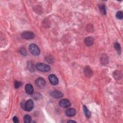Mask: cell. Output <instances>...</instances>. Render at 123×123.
<instances>
[{
	"instance_id": "7",
	"label": "cell",
	"mask_w": 123,
	"mask_h": 123,
	"mask_svg": "<svg viewBox=\"0 0 123 123\" xmlns=\"http://www.w3.org/2000/svg\"><path fill=\"white\" fill-rule=\"evenodd\" d=\"M59 105L62 108H66L71 106V102L68 99H63L60 101Z\"/></svg>"
},
{
	"instance_id": "18",
	"label": "cell",
	"mask_w": 123,
	"mask_h": 123,
	"mask_svg": "<svg viewBox=\"0 0 123 123\" xmlns=\"http://www.w3.org/2000/svg\"><path fill=\"white\" fill-rule=\"evenodd\" d=\"M99 9L102 12V13L103 15H106V9L105 8L104 5H100L99 6Z\"/></svg>"
},
{
	"instance_id": "20",
	"label": "cell",
	"mask_w": 123,
	"mask_h": 123,
	"mask_svg": "<svg viewBox=\"0 0 123 123\" xmlns=\"http://www.w3.org/2000/svg\"><path fill=\"white\" fill-rule=\"evenodd\" d=\"M22 85V83L20 81H15V87L16 89H17L19 88H20V87H21Z\"/></svg>"
},
{
	"instance_id": "16",
	"label": "cell",
	"mask_w": 123,
	"mask_h": 123,
	"mask_svg": "<svg viewBox=\"0 0 123 123\" xmlns=\"http://www.w3.org/2000/svg\"><path fill=\"white\" fill-rule=\"evenodd\" d=\"M25 123H30L31 122V117L29 115H25L24 117Z\"/></svg>"
},
{
	"instance_id": "19",
	"label": "cell",
	"mask_w": 123,
	"mask_h": 123,
	"mask_svg": "<svg viewBox=\"0 0 123 123\" xmlns=\"http://www.w3.org/2000/svg\"><path fill=\"white\" fill-rule=\"evenodd\" d=\"M123 13H122V11H118L116 13V17L117 19L121 20L123 18Z\"/></svg>"
},
{
	"instance_id": "3",
	"label": "cell",
	"mask_w": 123,
	"mask_h": 123,
	"mask_svg": "<svg viewBox=\"0 0 123 123\" xmlns=\"http://www.w3.org/2000/svg\"><path fill=\"white\" fill-rule=\"evenodd\" d=\"M34 107V102L32 100H29L25 103L24 109L27 112H30L32 110Z\"/></svg>"
},
{
	"instance_id": "4",
	"label": "cell",
	"mask_w": 123,
	"mask_h": 123,
	"mask_svg": "<svg viewBox=\"0 0 123 123\" xmlns=\"http://www.w3.org/2000/svg\"><path fill=\"white\" fill-rule=\"evenodd\" d=\"M35 84L38 88L43 89L46 85V81L43 78L39 77L36 80Z\"/></svg>"
},
{
	"instance_id": "14",
	"label": "cell",
	"mask_w": 123,
	"mask_h": 123,
	"mask_svg": "<svg viewBox=\"0 0 123 123\" xmlns=\"http://www.w3.org/2000/svg\"><path fill=\"white\" fill-rule=\"evenodd\" d=\"M83 110L84 114L85 115V116L88 118H90L91 117V113L88 110V108L85 106H83Z\"/></svg>"
},
{
	"instance_id": "12",
	"label": "cell",
	"mask_w": 123,
	"mask_h": 123,
	"mask_svg": "<svg viewBox=\"0 0 123 123\" xmlns=\"http://www.w3.org/2000/svg\"><path fill=\"white\" fill-rule=\"evenodd\" d=\"M84 75L88 77H90L92 75V71L90 67L87 66L85 67L84 70Z\"/></svg>"
},
{
	"instance_id": "22",
	"label": "cell",
	"mask_w": 123,
	"mask_h": 123,
	"mask_svg": "<svg viewBox=\"0 0 123 123\" xmlns=\"http://www.w3.org/2000/svg\"><path fill=\"white\" fill-rule=\"evenodd\" d=\"M118 72V73H117L116 72H115V76H114V77H115V78L117 79V78H118V79H119V77H121L122 76H120V74H121V73H119V72Z\"/></svg>"
},
{
	"instance_id": "17",
	"label": "cell",
	"mask_w": 123,
	"mask_h": 123,
	"mask_svg": "<svg viewBox=\"0 0 123 123\" xmlns=\"http://www.w3.org/2000/svg\"><path fill=\"white\" fill-rule=\"evenodd\" d=\"M114 47H115V50L118 52V53L119 54H120L121 52V47H120V44H119L117 42H115V44H114Z\"/></svg>"
},
{
	"instance_id": "6",
	"label": "cell",
	"mask_w": 123,
	"mask_h": 123,
	"mask_svg": "<svg viewBox=\"0 0 123 123\" xmlns=\"http://www.w3.org/2000/svg\"><path fill=\"white\" fill-rule=\"evenodd\" d=\"M50 94L53 98L56 99L61 98L63 96V93L60 91L57 90H54L51 91Z\"/></svg>"
},
{
	"instance_id": "8",
	"label": "cell",
	"mask_w": 123,
	"mask_h": 123,
	"mask_svg": "<svg viewBox=\"0 0 123 123\" xmlns=\"http://www.w3.org/2000/svg\"><path fill=\"white\" fill-rule=\"evenodd\" d=\"M49 79L52 85L55 86L58 84V79L55 75H50L49 76Z\"/></svg>"
},
{
	"instance_id": "5",
	"label": "cell",
	"mask_w": 123,
	"mask_h": 123,
	"mask_svg": "<svg viewBox=\"0 0 123 123\" xmlns=\"http://www.w3.org/2000/svg\"><path fill=\"white\" fill-rule=\"evenodd\" d=\"M21 36L24 39H31L35 37V34L33 32L31 31H25L22 34Z\"/></svg>"
},
{
	"instance_id": "15",
	"label": "cell",
	"mask_w": 123,
	"mask_h": 123,
	"mask_svg": "<svg viewBox=\"0 0 123 123\" xmlns=\"http://www.w3.org/2000/svg\"><path fill=\"white\" fill-rule=\"evenodd\" d=\"M101 63L103 65L107 64L108 63V58L106 55H103L101 57Z\"/></svg>"
},
{
	"instance_id": "10",
	"label": "cell",
	"mask_w": 123,
	"mask_h": 123,
	"mask_svg": "<svg viewBox=\"0 0 123 123\" xmlns=\"http://www.w3.org/2000/svg\"><path fill=\"white\" fill-rule=\"evenodd\" d=\"M25 90L27 94L29 95L33 94L34 92V89L32 85L30 84H26L25 86Z\"/></svg>"
},
{
	"instance_id": "11",
	"label": "cell",
	"mask_w": 123,
	"mask_h": 123,
	"mask_svg": "<svg viewBox=\"0 0 123 123\" xmlns=\"http://www.w3.org/2000/svg\"><path fill=\"white\" fill-rule=\"evenodd\" d=\"M84 43L87 46H91L94 43V39L92 37H87L84 39Z\"/></svg>"
},
{
	"instance_id": "1",
	"label": "cell",
	"mask_w": 123,
	"mask_h": 123,
	"mask_svg": "<svg viewBox=\"0 0 123 123\" xmlns=\"http://www.w3.org/2000/svg\"><path fill=\"white\" fill-rule=\"evenodd\" d=\"M36 67L37 69L42 72H47L51 70L50 66L43 63H38L36 65Z\"/></svg>"
},
{
	"instance_id": "13",
	"label": "cell",
	"mask_w": 123,
	"mask_h": 123,
	"mask_svg": "<svg viewBox=\"0 0 123 123\" xmlns=\"http://www.w3.org/2000/svg\"><path fill=\"white\" fill-rule=\"evenodd\" d=\"M27 67L30 72H33L35 71V65L32 62H29L27 64Z\"/></svg>"
},
{
	"instance_id": "24",
	"label": "cell",
	"mask_w": 123,
	"mask_h": 123,
	"mask_svg": "<svg viewBox=\"0 0 123 123\" xmlns=\"http://www.w3.org/2000/svg\"><path fill=\"white\" fill-rule=\"evenodd\" d=\"M71 122H72V123H73V122L76 123V121H72V120H69V121H68L67 122V123H71Z\"/></svg>"
},
{
	"instance_id": "9",
	"label": "cell",
	"mask_w": 123,
	"mask_h": 123,
	"mask_svg": "<svg viewBox=\"0 0 123 123\" xmlns=\"http://www.w3.org/2000/svg\"><path fill=\"white\" fill-rule=\"evenodd\" d=\"M76 110L75 109L73 108L68 109L65 112V115L68 117L74 116L76 115Z\"/></svg>"
},
{
	"instance_id": "21",
	"label": "cell",
	"mask_w": 123,
	"mask_h": 123,
	"mask_svg": "<svg viewBox=\"0 0 123 123\" xmlns=\"http://www.w3.org/2000/svg\"><path fill=\"white\" fill-rule=\"evenodd\" d=\"M20 52L21 54H22V55H23L24 56H25L26 55V51L25 48H21V49L20 50Z\"/></svg>"
},
{
	"instance_id": "2",
	"label": "cell",
	"mask_w": 123,
	"mask_h": 123,
	"mask_svg": "<svg viewBox=\"0 0 123 123\" xmlns=\"http://www.w3.org/2000/svg\"><path fill=\"white\" fill-rule=\"evenodd\" d=\"M29 49L30 52L34 56H38L40 54V50L38 47L35 44H30Z\"/></svg>"
},
{
	"instance_id": "23",
	"label": "cell",
	"mask_w": 123,
	"mask_h": 123,
	"mask_svg": "<svg viewBox=\"0 0 123 123\" xmlns=\"http://www.w3.org/2000/svg\"><path fill=\"white\" fill-rule=\"evenodd\" d=\"M13 122L15 123H18L19 122V120H18V119L17 117L16 116H14L13 117Z\"/></svg>"
}]
</instances>
